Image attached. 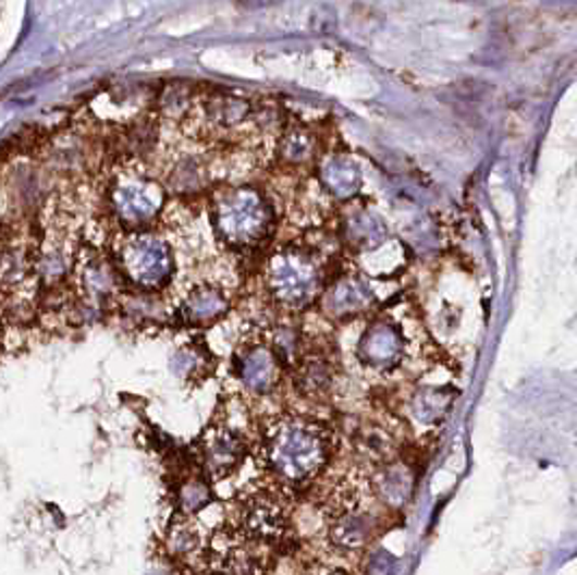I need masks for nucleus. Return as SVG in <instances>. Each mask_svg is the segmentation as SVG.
Wrapping results in <instances>:
<instances>
[{
    "label": "nucleus",
    "instance_id": "obj_17",
    "mask_svg": "<svg viewBox=\"0 0 577 575\" xmlns=\"http://www.w3.org/2000/svg\"><path fill=\"white\" fill-rule=\"evenodd\" d=\"M305 575H353L351 572H346L344 567H337V565H324V563H318V565H311Z\"/></svg>",
    "mask_w": 577,
    "mask_h": 575
},
{
    "label": "nucleus",
    "instance_id": "obj_18",
    "mask_svg": "<svg viewBox=\"0 0 577 575\" xmlns=\"http://www.w3.org/2000/svg\"><path fill=\"white\" fill-rule=\"evenodd\" d=\"M147 575H171V572H169V570H164V567H156V570H149Z\"/></svg>",
    "mask_w": 577,
    "mask_h": 575
},
{
    "label": "nucleus",
    "instance_id": "obj_4",
    "mask_svg": "<svg viewBox=\"0 0 577 575\" xmlns=\"http://www.w3.org/2000/svg\"><path fill=\"white\" fill-rule=\"evenodd\" d=\"M173 249L171 245L149 232L131 236L120 252V271L124 278L145 290H160L173 278Z\"/></svg>",
    "mask_w": 577,
    "mask_h": 575
},
{
    "label": "nucleus",
    "instance_id": "obj_1",
    "mask_svg": "<svg viewBox=\"0 0 577 575\" xmlns=\"http://www.w3.org/2000/svg\"><path fill=\"white\" fill-rule=\"evenodd\" d=\"M331 432L322 425L300 416H284L265 431L260 456L278 485L300 489L322 474L331 458Z\"/></svg>",
    "mask_w": 577,
    "mask_h": 575
},
{
    "label": "nucleus",
    "instance_id": "obj_3",
    "mask_svg": "<svg viewBox=\"0 0 577 575\" xmlns=\"http://www.w3.org/2000/svg\"><path fill=\"white\" fill-rule=\"evenodd\" d=\"M375 522L366 509L364 489L340 485L327 502V539L340 552H359L372 539Z\"/></svg>",
    "mask_w": 577,
    "mask_h": 575
},
{
    "label": "nucleus",
    "instance_id": "obj_2",
    "mask_svg": "<svg viewBox=\"0 0 577 575\" xmlns=\"http://www.w3.org/2000/svg\"><path fill=\"white\" fill-rule=\"evenodd\" d=\"M212 223L223 243L238 249L260 245L273 230V212L254 188H232L217 197Z\"/></svg>",
    "mask_w": 577,
    "mask_h": 575
},
{
    "label": "nucleus",
    "instance_id": "obj_14",
    "mask_svg": "<svg viewBox=\"0 0 577 575\" xmlns=\"http://www.w3.org/2000/svg\"><path fill=\"white\" fill-rule=\"evenodd\" d=\"M167 548L175 559H193L204 550V535L191 517L182 515L169 530Z\"/></svg>",
    "mask_w": 577,
    "mask_h": 575
},
{
    "label": "nucleus",
    "instance_id": "obj_10",
    "mask_svg": "<svg viewBox=\"0 0 577 575\" xmlns=\"http://www.w3.org/2000/svg\"><path fill=\"white\" fill-rule=\"evenodd\" d=\"M238 379L254 394H269L280 379V359L275 351L267 344H247L241 348L238 359Z\"/></svg>",
    "mask_w": 577,
    "mask_h": 575
},
{
    "label": "nucleus",
    "instance_id": "obj_15",
    "mask_svg": "<svg viewBox=\"0 0 577 575\" xmlns=\"http://www.w3.org/2000/svg\"><path fill=\"white\" fill-rule=\"evenodd\" d=\"M210 364V353L201 351L199 346L186 344L175 351L171 357V372L180 377L182 381H197L199 377L206 375Z\"/></svg>",
    "mask_w": 577,
    "mask_h": 575
},
{
    "label": "nucleus",
    "instance_id": "obj_16",
    "mask_svg": "<svg viewBox=\"0 0 577 575\" xmlns=\"http://www.w3.org/2000/svg\"><path fill=\"white\" fill-rule=\"evenodd\" d=\"M210 487L204 478H186L177 489V506L184 517H193L210 504Z\"/></svg>",
    "mask_w": 577,
    "mask_h": 575
},
{
    "label": "nucleus",
    "instance_id": "obj_7",
    "mask_svg": "<svg viewBox=\"0 0 577 575\" xmlns=\"http://www.w3.org/2000/svg\"><path fill=\"white\" fill-rule=\"evenodd\" d=\"M290 515L284 500L273 491H258L241 506V535L258 546H273L288 533Z\"/></svg>",
    "mask_w": 577,
    "mask_h": 575
},
{
    "label": "nucleus",
    "instance_id": "obj_12",
    "mask_svg": "<svg viewBox=\"0 0 577 575\" xmlns=\"http://www.w3.org/2000/svg\"><path fill=\"white\" fill-rule=\"evenodd\" d=\"M122 271H118L107 258L94 256L81 267V284L91 301L105 303L120 288Z\"/></svg>",
    "mask_w": 577,
    "mask_h": 575
},
{
    "label": "nucleus",
    "instance_id": "obj_13",
    "mask_svg": "<svg viewBox=\"0 0 577 575\" xmlns=\"http://www.w3.org/2000/svg\"><path fill=\"white\" fill-rule=\"evenodd\" d=\"M204 109V126L208 131H232L241 126L249 118V105L241 98L217 96L201 105Z\"/></svg>",
    "mask_w": 577,
    "mask_h": 575
},
{
    "label": "nucleus",
    "instance_id": "obj_6",
    "mask_svg": "<svg viewBox=\"0 0 577 575\" xmlns=\"http://www.w3.org/2000/svg\"><path fill=\"white\" fill-rule=\"evenodd\" d=\"M111 208L118 221L131 230L149 225L164 206V188L139 171L120 173L111 186Z\"/></svg>",
    "mask_w": 577,
    "mask_h": 575
},
{
    "label": "nucleus",
    "instance_id": "obj_9",
    "mask_svg": "<svg viewBox=\"0 0 577 575\" xmlns=\"http://www.w3.org/2000/svg\"><path fill=\"white\" fill-rule=\"evenodd\" d=\"M247 443L230 427H214L201 439L204 469L212 480L232 476L245 461Z\"/></svg>",
    "mask_w": 577,
    "mask_h": 575
},
{
    "label": "nucleus",
    "instance_id": "obj_8",
    "mask_svg": "<svg viewBox=\"0 0 577 575\" xmlns=\"http://www.w3.org/2000/svg\"><path fill=\"white\" fill-rule=\"evenodd\" d=\"M208 570L210 575H269L271 565L265 546L238 535L212 550Z\"/></svg>",
    "mask_w": 577,
    "mask_h": 575
},
{
    "label": "nucleus",
    "instance_id": "obj_11",
    "mask_svg": "<svg viewBox=\"0 0 577 575\" xmlns=\"http://www.w3.org/2000/svg\"><path fill=\"white\" fill-rule=\"evenodd\" d=\"M230 301L221 288L212 284L193 288L180 307V316L188 327H210L228 314Z\"/></svg>",
    "mask_w": 577,
    "mask_h": 575
},
{
    "label": "nucleus",
    "instance_id": "obj_5",
    "mask_svg": "<svg viewBox=\"0 0 577 575\" xmlns=\"http://www.w3.org/2000/svg\"><path fill=\"white\" fill-rule=\"evenodd\" d=\"M267 282L282 305L296 309L316 298L322 278L320 267L309 254L284 249L271 258Z\"/></svg>",
    "mask_w": 577,
    "mask_h": 575
}]
</instances>
